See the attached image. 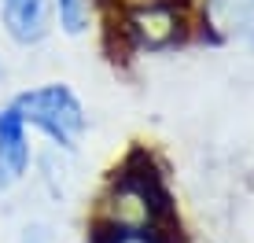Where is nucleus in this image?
I'll use <instances>...</instances> for the list:
<instances>
[{
  "label": "nucleus",
  "mask_w": 254,
  "mask_h": 243,
  "mask_svg": "<svg viewBox=\"0 0 254 243\" xmlns=\"http://www.w3.org/2000/svg\"><path fill=\"white\" fill-rule=\"evenodd\" d=\"M0 22L15 45H41L52 30V0H0Z\"/></svg>",
  "instance_id": "423d86ee"
},
{
  "label": "nucleus",
  "mask_w": 254,
  "mask_h": 243,
  "mask_svg": "<svg viewBox=\"0 0 254 243\" xmlns=\"http://www.w3.org/2000/svg\"><path fill=\"white\" fill-rule=\"evenodd\" d=\"M11 107L19 111L26 129H37L41 136H48L56 151L74 155L89 133V111L66 81H45L37 89H26L11 100Z\"/></svg>",
  "instance_id": "7ed1b4c3"
},
{
  "label": "nucleus",
  "mask_w": 254,
  "mask_h": 243,
  "mask_svg": "<svg viewBox=\"0 0 254 243\" xmlns=\"http://www.w3.org/2000/svg\"><path fill=\"white\" fill-rule=\"evenodd\" d=\"M92 243H177L155 229H136V225H111L92 221Z\"/></svg>",
  "instance_id": "0eeeda50"
},
{
  "label": "nucleus",
  "mask_w": 254,
  "mask_h": 243,
  "mask_svg": "<svg viewBox=\"0 0 254 243\" xmlns=\"http://www.w3.org/2000/svg\"><path fill=\"white\" fill-rule=\"evenodd\" d=\"M199 37L210 45L251 41L254 33V0H199Z\"/></svg>",
  "instance_id": "20e7f679"
},
{
  "label": "nucleus",
  "mask_w": 254,
  "mask_h": 243,
  "mask_svg": "<svg viewBox=\"0 0 254 243\" xmlns=\"http://www.w3.org/2000/svg\"><path fill=\"white\" fill-rule=\"evenodd\" d=\"M0 74H4V66H0Z\"/></svg>",
  "instance_id": "9b49d317"
},
{
  "label": "nucleus",
  "mask_w": 254,
  "mask_h": 243,
  "mask_svg": "<svg viewBox=\"0 0 254 243\" xmlns=\"http://www.w3.org/2000/svg\"><path fill=\"white\" fill-rule=\"evenodd\" d=\"M19 243H52V232H48V225H41V221L26 225V229H22V236H19Z\"/></svg>",
  "instance_id": "1a4fd4ad"
},
{
  "label": "nucleus",
  "mask_w": 254,
  "mask_h": 243,
  "mask_svg": "<svg viewBox=\"0 0 254 243\" xmlns=\"http://www.w3.org/2000/svg\"><path fill=\"white\" fill-rule=\"evenodd\" d=\"M30 162H33L30 129L19 118V111L7 103V107H0V192L22 184V177L30 173Z\"/></svg>",
  "instance_id": "39448f33"
},
{
  "label": "nucleus",
  "mask_w": 254,
  "mask_h": 243,
  "mask_svg": "<svg viewBox=\"0 0 254 243\" xmlns=\"http://www.w3.org/2000/svg\"><path fill=\"white\" fill-rule=\"evenodd\" d=\"M92 7L96 0H52V15L59 19V30L66 37H81L92 26Z\"/></svg>",
  "instance_id": "6e6552de"
},
{
  "label": "nucleus",
  "mask_w": 254,
  "mask_h": 243,
  "mask_svg": "<svg viewBox=\"0 0 254 243\" xmlns=\"http://www.w3.org/2000/svg\"><path fill=\"white\" fill-rule=\"evenodd\" d=\"M247 45H251V52H254V33H251V41H247Z\"/></svg>",
  "instance_id": "9d476101"
},
{
  "label": "nucleus",
  "mask_w": 254,
  "mask_h": 243,
  "mask_svg": "<svg viewBox=\"0 0 254 243\" xmlns=\"http://www.w3.org/2000/svg\"><path fill=\"white\" fill-rule=\"evenodd\" d=\"M96 221L155 229V232H162V236H170V240L181 236V232H177L181 229L177 206H173V195H170V188H166L162 173L151 166V155L133 151L115 170Z\"/></svg>",
  "instance_id": "f257e3e1"
},
{
  "label": "nucleus",
  "mask_w": 254,
  "mask_h": 243,
  "mask_svg": "<svg viewBox=\"0 0 254 243\" xmlns=\"http://www.w3.org/2000/svg\"><path fill=\"white\" fill-rule=\"evenodd\" d=\"M195 0H118V33L129 52H170L195 37Z\"/></svg>",
  "instance_id": "f03ea898"
}]
</instances>
